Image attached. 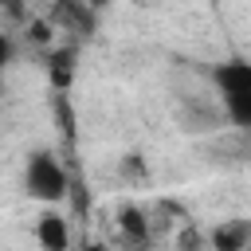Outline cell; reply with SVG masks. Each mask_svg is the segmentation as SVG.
I'll list each match as a JSON object with an SVG mask.
<instances>
[{
  "mask_svg": "<svg viewBox=\"0 0 251 251\" xmlns=\"http://www.w3.org/2000/svg\"><path fill=\"white\" fill-rule=\"evenodd\" d=\"M212 82L220 90V106L227 114L231 126L247 129L251 126V63L247 59H224L216 71H212Z\"/></svg>",
  "mask_w": 251,
  "mask_h": 251,
  "instance_id": "cell-1",
  "label": "cell"
},
{
  "mask_svg": "<svg viewBox=\"0 0 251 251\" xmlns=\"http://www.w3.org/2000/svg\"><path fill=\"white\" fill-rule=\"evenodd\" d=\"M24 192L39 204H63L71 192V176H67L63 161L47 149H35L24 165Z\"/></svg>",
  "mask_w": 251,
  "mask_h": 251,
  "instance_id": "cell-2",
  "label": "cell"
},
{
  "mask_svg": "<svg viewBox=\"0 0 251 251\" xmlns=\"http://www.w3.org/2000/svg\"><path fill=\"white\" fill-rule=\"evenodd\" d=\"M35 239L43 251H71V224L55 204H43V212L35 220Z\"/></svg>",
  "mask_w": 251,
  "mask_h": 251,
  "instance_id": "cell-3",
  "label": "cell"
},
{
  "mask_svg": "<svg viewBox=\"0 0 251 251\" xmlns=\"http://www.w3.org/2000/svg\"><path fill=\"white\" fill-rule=\"evenodd\" d=\"M247 243H251V224L247 220H220L208 231L212 251H247Z\"/></svg>",
  "mask_w": 251,
  "mask_h": 251,
  "instance_id": "cell-4",
  "label": "cell"
},
{
  "mask_svg": "<svg viewBox=\"0 0 251 251\" xmlns=\"http://www.w3.org/2000/svg\"><path fill=\"white\" fill-rule=\"evenodd\" d=\"M118 235H122L126 247H145L149 243V220H145V212L133 208V204H122L118 208Z\"/></svg>",
  "mask_w": 251,
  "mask_h": 251,
  "instance_id": "cell-5",
  "label": "cell"
},
{
  "mask_svg": "<svg viewBox=\"0 0 251 251\" xmlns=\"http://www.w3.org/2000/svg\"><path fill=\"white\" fill-rule=\"evenodd\" d=\"M200 243H204V239H200V231H184V235H180V247H184V251H196Z\"/></svg>",
  "mask_w": 251,
  "mask_h": 251,
  "instance_id": "cell-6",
  "label": "cell"
},
{
  "mask_svg": "<svg viewBox=\"0 0 251 251\" xmlns=\"http://www.w3.org/2000/svg\"><path fill=\"white\" fill-rule=\"evenodd\" d=\"M8 59H12V43H8V35L0 31V75H4V67H8Z\"/></svg>",
  "mask_w": 251,
  "mask_h": 251,
  "instance_id": "cell-7",
  "label": "cell"
},
{
  "mask_svg": "<svg viewBox=\"0 0 251 251\" xmlns=\"http://www.w3.org/2000/svg\"><path fill=\"white\" fill-rule=\"evenodd\" d=\"M31 35H35L39 43H47V39H51V27H47L43 20H35V24H31Z\"/></svg>",
  "mask_w": 251,
  "mask_h": 251,
  "instance_id": "cell-8",
  "label": "cell"
},
{
  "mask_svg": "<svg viewBox=\"0 0 251 251\" xmlns=\"http://www.w3.org/2000/svg\"><path fill=\"white\" fill-rule=\"evenodd\" d=\"M82 251H118V247H110V243H102V239H90Z\"/></svg>",
  "mask_w": 251,
  "mask_h": 251,
  "instance_id": "cell-9",
  "label": "cell"
}]
</instances>
